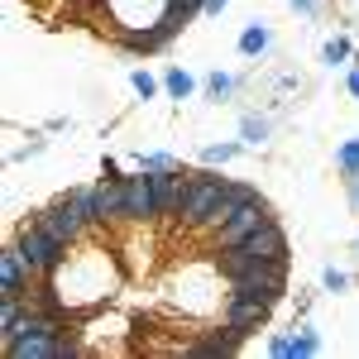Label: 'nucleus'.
<instances>
[{"instance_id":"obj_18","label":"nucleus","mask_w":359,"mask_h":359,"mask_svg":"<svg viewBox=\"0 0 359 359\" xmlns=\"http://www.w3.org/2000/svg\"><path fill=\"white\" fill-rule=\"evenodd\" d=\"M25 316V297H0V331H10Z\"/></svg>"},{"instance_id":"obj_20","label":"nucleus","mask_w":359,"mask_h":359,"mask_svg":"<svg viewBox=\"0 0 359 359\" xmlns=\"http://www.w3.org/2000/svg\"><path fill=\"white\" fill-rule=\"evenodd\" d=\"M292 340H297V359H311L316 350H321V340H316V331H311V326H302Z\"/></svg>"},{"instance_id":"obj_14","label":"nucleus","mask_w":359,"mask_h":359,"mask_svg":"<svg viewBox=\"0 0 359 359\" xmlns=\"http://www.w3.org/2000/svg\"><path fill=\"white\" fill-rule=\"evenodd\" d=\"M249 201H259V192L249 187V182H225V196L216 201V211H211V221H206V230H221L240 206H249Z\"/></svg>"},{"instance_id":"obj_24","label":"nucleus","mask_w":359,"mask_h":359,"mask_svg":"<svg viewBox=\"0 0 359 359\" xmlns=\"http://www.w3.org/2000/svg\"><path fill=\"white\" fill-rule=\"evenodd\" d=\"M230 86H235V77H225V72H211V77H206V91H211L216 101H221V96H230Z\"/></svg>"},{"instance_id":"obj_6","label":"nucleus","mask_w":359,"mask_h":359,"mask_svg":"<svg viewBox=\"0 0 359 359\" xmlns=\"http://www.w3.org/2000/svg\"><path fill=\"white\" fill-rule=\"evenodd\" d=\"M125 221H158V196H154V177L139 168L135 177H125Z\"/></svg>"},{"instance_id":"obj_10","label":"nucleus","mask_w":359,"mask_h":359,"mask_svg":"<svg viewBox=\"0 0 359 359\" xmlns=\"http://www.w3.org/2000/svg\"><path fill=\"white\" fill-rule=\"evenodd\" d=\"M34 269H29V259L20 254V245H10L0 254V297H25L29 283H34Z\"/></svg>"},{"instance_id":"obj_11","label":"nucleus","mask_w":359,"mask_h":359,"mask_svg":"<svg viewBox=\"0 0 359 359\" xmlns=\"http://www.w3.org/2000/svg\"><path fill=\"white\" fill-rule=\"evenodd\" d=\"M149 172V168H144ZM154 177V196H158V216H172L177 221V211H182V196H187V177L177 172V168H158V172H149Z\"/></svg>"},{"instance_id":"obj_28","label":"nucleus","mask_w":359,"mask_h":359,"mask_svg":"<svg viewBox=\"0 0 359 359\" xmlns=\"http://www.w3.org/2000/svg\"><path fill=\"white\" fill-rule=\"evenodd\" d=\"M230 0H201V15H221Z\"/></svg>"},{"instance_id":"obj_2","label":"nucleus","mask_w":359,"mask_h":359,"mask_svg":"<svg viewBox=\"0 0 359 359\" xmlns=\"http://www.w3.org/2000/svg\"><path fill=\"white\" fill-rule=\"evenodd\" d=\"M15 245H20V254L29 259V269L39 278H57L62 269H67V245L57 240V235H48L43 225H20V235H15Z\"/></svg>"},{"instance_id":"obj_3","label":"nucleus","mask_w":359,"mask_h":359,"mask_svg":"<svg viewBox=\"0 0 359 359\" xmlns=\"http://www.w3.org/2000/svg\"><path fill=\"white\" fill-rule=\"evenodd\" d=\"M225 182H230V177H216V172H196V177H187V196H182L177 221L187 225V230H206L216 201L225 196Z\"/></svg>"},{"instance_id":"obj_23","label":"nucleus","mask_w":359,"mask_h":359,"mask_svg":"<svg viewBox=\"0 0 359 359\" xmlns=\"http://www.w3.org/2000/svg\"><path fill=\"white\" fill-rule=\"evenodd\" d=\"M240 130H245L249 144H264V139H269V125H264V120H254V115H245V125H240Z\"/></svg>"},{"instance_id":"obj_27","label":"nucleus","mask_w":359,"mask_h":359,"mask_svg":"<svg viewBox=\"0 0 359 359\" xmlns=\"http://www.w3.org/2000/svg\"><path fill=\"white\" fill-rule=\"evenodd\" d=\"M321 283H326L331 292H340V287H350V273H340V269H326V273H321Z\"/></svg>"},{"instance_id":"obj_30","label":"nucleus","mask_w":359,"mask_h":359,"mask_svg":"<svg viewBox=\"0 0 359 359\" xmlns=\"http://www.w3.org/2000/svg\"><path fill=\"white\" fill-rule=\"evenodd\" d=\"M292 5H297L302 15H311V10H316V0H292Z\"/></svg>"},{"instance_id":"obj_21","label":"nucleus","mask_w":359,"mask_h":359,"mask_svg":"<svg viewBox=\"0 0 359 359\" xmlns=\"http://www.w3.org/2000/svg\"><path fill=\"white\" fill-rule=\"evenodd\" d=\"M269 355L273 359H297V340H292V335H273V340H269Z\"/></svg>"},{"instance_id":"obj_26","label":"nucleus","mask_w":359,"mask_h":359,"mask_svg":"<svg viewBox=\"0 0 359 359\" xmlns=\"http://www.w3.org/2000/svg\"><path fill=\"white\" fill-rule=\"evenodd\" d=\"M139 168H149V172H158V168H177L168 154H139Z\"/></svg>"},{"instance_id":"obj_19","label":"nucleus","mask_w":359,"mask_h":359,"mask_svg":"<svg viewBox=\"0 0 359 359\" xmlns=\"http://www.w3.org/2000/svg\"><path fill=\"white\" fill-rule=\"evenodd\" d=\"M235 154H240V144H211L201 158H206V168H216V163H230Z\"/></svg>"},{"instance_id":"obj_22","label":"nucleus","mask_w":359,"mask_h":359,"mask_svg":"<svg viewBox=\"0 0 359 359\" xmlns=\"http://www.w3.org/2000/svg\"><path fill=\"white\" fill-rule=\"evenodd\" d=\"M326 62H331V67H340V62H345V57H350V39H331V43H326Z\"/></svg>"},{"instance_id":"obj_17","label":"nucleus","mask_w":359,"mask_h":359,"mask_svg":"<svg viewBox=\"0 0 359 359\" xmlns=\"http://www.w3.org/2000/svg\"><path fill=\"white\" fill-rule=\"evenodd\" d=\"M335 163H340V172H345V177L355 182V177H359V139H345V144H340Z\"/></svg>"},{"instance_id":"obj_5","label":"nucleus","mask_w":359,"mask_h":359,"mask_svg":"<svg viewBox=\"0 0 359 359\" xmlns=\"http://www.w3.org/2000/svg\"><path fill=\"white\" fill-rule=\"evenodd\" d=\"M29 221L43 225L48 235H57L62 245H77V240H82V230H86V216L77 211V206H72V201H67V196H57L53 206H39Z\"/></svg>"},{"instance_id":"obj_15","label":"nucleus","mask_w":359,"mask_h":359,"mask_svg":"<svg viewBox=\"0 0 359 359\" xmlns=\"http://www.w3.org/2000/svg\"><path fill=\"white\" fill-rule=\"evenodd\" d=\"M273 43V34H269V25H249L245 34H240V53H249V57H259L264 48Z\"/></svg>"},{"instance_id":"obj_13","label":"nucleus","mask_w":359,"mask_h":359,"mask_svg":"<svg viewBox=\"0 0 359 359\" xmlns=\"http://www.w3.org/2000/svg\"><path fill=\"white\" fill-rule=\"evenodd\" d=\"M240 345H245V331L225 326V331H211V335H201L196 345H187V355H196V359H225V355H240Z\"/></svg>"},{"instance_id":"obj_1","label":"nucleus","mask_w":359,"mask_h":359,"mask_svg":"<svg viewBox=\"0 0 359 359\" xmlns=\"http://www.w3.org/2000/svg\"><path fill=\"white\" fill-rule=\"evenodd\" d=\"M254 264H287V235L278 230L273 216L259 225L254 235H245L235 249H221V273H225V278L249 273Z\"/></svg>"},{"instance_id":"obj_31","label":"nucleus","mask_w":359,"mask_h":359,"mask_svg":"<svg viewBox=\"0 0 359 359\" xmlns=\"http://www.w3.org/2000/svg\"><path fill=\"white\" fill-rule=\"evenodd\" d=\"M350 187H355V206H359V177H355V182H350Z\"/></svg>"},{"instance_id":"obj_25","label":"nucleus","mask_w":359,"mask_h":359,"mask_svg":"<svg viewBox=\"0 0 359 359\" xmlns=\"http://www.w3.org/2000/svg\"><path fill=\"white\" fill-rule=\"evenodd\" d=\"M130 86H135V91L144 96V101H149V96H158V82H154L149 72H135V77H130Z\"/></svg>"},{"instance_id":"obj_7","label":"nucleus","mask_w":359,"mask_h":359,"mask_svg":"<svg viewBox=\"0 0 359 359\" xmlns=\"http://www.w3.org/2000/svg\"><path fill=\"white\" fill-rule=\"evenodd\" d=\"M264 221H269V206H264V196H259V201L240 206V211H235V216H230L221 230H211V235H216V245H221V249H235L240 240H245V235H254V230H259Z\"/></svg>"},{"instance_id":"obj_16","label":"nucleus","mask_w":359,"mask_h":359,"mask_svg":"<svg viewBox=\"0 0 359 359\" xmlns=\"http://www.w3.org/2000/svg\"><path fill=\"white\" fill-rule=\"evenodd\" d=\"M163 91H168V96H172V101H187V96H192V91H196V82H192V77H187V72H182V67H172V72H168V77H163Z\"/></svg>"},{"instance_id":"obj_4","label":"nucleus","mask_w":359,"mask_h":359,"mask_svg":"<svg viewBox=\"0 0 359 359\" xmlns=\"http://www.w3.org/2000/svg\"><path fill=\"white\" fill-rule=\"evenodd\" d=\"M225 297H254V302H278L287 292V264H254L249 273L225 278Z\"/></svg>"},{"instance_id":"obj_9","label":"nucleus","mask_w":359,"mask_h":359,"mask_svg":"<svg viewBox=\"0 0 359 359\" xmlns=\"http://www.w3.org/2000/svg\"><path fill=\"white\" fill-rule=\"evenodd\" d=\"M177 34H182V25H177V20H168V15H163L158 25L125 29L120 39H125V48H130V53H158V48H168V43H172Z\"/></svg>"},{"instance_id":"obj_29","label":"nucleus","mask_w":359,"mask_h":359,"mask_svg":"<svg viewBox=\"0 0 359 359\" xmlns=\"http://www.w3.org/2000/svg\"><path fill=\"white\" fill-rule=\"evenodd\" d=\"M345 86H350V96H355V101H359V67H355V72H350V82H345Z\"/></svg>"},{"instance_id":"obj_12","label":"nucleus","mask_w":359,"mask_h":359,"mask_svg":"<svg viewBox=\"0 0 359 359\" xmlns=\"http://www.w3.org/2000/svg\"><path fill=\"white\" fill-rule=\"evenodd\" d=\"M269 311H273V302H254V297H225V326H235V331L254 335L264 321H269Z\"/></svg>"},{"instance_id":"obj_8","label":"nucleus","mask_w":359,"mask_h":359,"mask_svg":"<svg viewBox=\"0 0 359 359\" xmlns=\"http://www.w3.org/2000/svg\"><path fill=\"white\" fill-rule=\"evenodd\" d=\"M91 196H96V206H91V225L125 221V177H101V182L91 187Z\"/></svg>"}]
</instances>
